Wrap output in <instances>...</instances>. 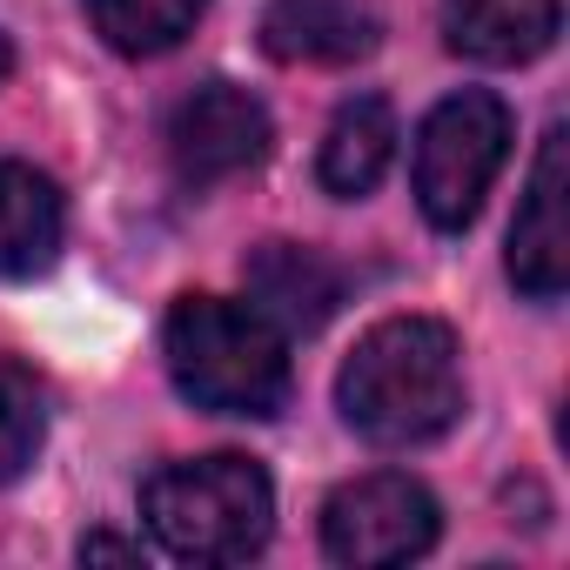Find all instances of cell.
I'll return each instance as SVG.
<instances>
[{"instance_id":"1","label":"cell","mask_w":570,"mask_h":570,"mask_svg":"<svg viewBox=\"0 0 570 570\" xmlns=\"http://www.w3.org/2000/svg\"><path fill=\"white\" fill-rule=\"evenodd\" d=\"M336 403L356 436L376 450L436 443L463 416V363L456 336L436 316H390L376 323L336 376Z\"/></svg>"},{"instance_id":"2","label":"cell","mask_w":570,"mask_h":570,"mask_svg":"<svg viewBox=\"0 0 570 570\" xmlns=\"http://www.w3.org/2000/svg\"><path fill=\"white\" fill-rule=\"evenodd\" d=\"M175 390L215 416H275L289 403V343L255 303L181 296L161 323Z\"/></svg>"},{"instance_id":"3","label":"cell","mask_w":570,"mask_h":570,"mask_svg":"<svg viewBox=\"0 0 570 570\" xmlns=\"http://www.w3.org/2000/svg\"><path fill=\"white\" fill-rule=\"evenodd\" d=\"M141 517H148V537L181 563H242L268 543L275 490L262 463L222 450V456L155 470L141 483Z\"/></svg>"},{"instance_id":"4","label":"cell","mask_w":570,"mask_h":570,"mask_svg":"<svg viewBox=\"0 0 570 570\" xmlns=\"http://www.w3.org/2000/svg\"><path fill=\"white\" fill-rule=\"evenodd\" d=\"M503 155H510V108L490 88H463V95L436 101L430 121L416 128V202H423L430 228H443V235L470 228Z\"/></svg>"},{"instance_id":"5","label":"cell","mask_w":570,"mask_h":570,"mask_svg":"<svg viewBox=\"0 0 570 570\" xmlns=\"http://www.w3.org/2000/svg\"><path fill=\"white\" fill-rule=\"evenodd\" d=\"M443 530V510L436 497L403 476V470H376V476H356L343 483L330 503H323V550L350 570H383V563H410L436 543Z\"/></svg>"},{"instance_id":"6","label":"cell","mask_w":570,"mask_h":570,"mask_svg":"<svg viewBox=\"0 0 570 570\" xmlns=\"http://www.w3.org/2000/svg\"><path fill=\"white\" fill-rule=\"evenodd\" d=\"M268 141H275L268 108L248 88H228V81L195 88L168 115V161L188 188H215L228 175H248L268 155Z\"/></svg>"},{"instance_id":"7","label":"cell","mask_w":570,"mask_h":570,"mask_svg":"<svg viewBox=\"0 0 570 570\" xmlns=\"http://www.w3.org/2000/svg\"><path fill=\"white\" fill-rule=\"evenodd\" d=\"M510 282L530 303H557L570 289V128L563 121L543 135L523 208L510 222Z\"/></svg>"},{"instance_id":"8","label":"cell","mask_w":570,"mask_h":570,"mask_svg":"<svg viewBox=\"0 0 570 570\" xmlns=\"http://www.w3.org/2000/svg\"><path fill=\"white\" fill-rule=\"evenodd\" d=\"M242 275H248V303L275 330H289V336L323 330L343 309V296H350L343 262H330L323 248H303V242H262V248H248Z\"/></svg>"},{"instance_id":"9","label":"cell","mask_w":570,"mask_h":570,"mask_svg":"<svg viewBox=\"0 0 570 570\" xmlns=\"http://www.w3.org/2000/svg\"><path fill=\"white\" fill-rule=\"evenodd\" d=\"M262 48L296 68H350L383 48V14L370 0H268Z\"/></svg>"},{"instance_id":"10","label":"cell","mask_w":570,"mask_h":570,"mask_svg":"<svg viewBox=\"0 0 570 570\" xmlns=\"http://www.w3.org/2000/svg\"><path fill=\"white\" fill-rule=\"evenodd\" d=\"M563 28V0H443V41L483 68L537 61Z\"/></svg>"},{"instance_id":"11","label":"cell","mask_w":570,"mask_h":570,"mask_svg":"<svg viewBox=\"0 0 570 570\" xmlns=\"http://www.w3.org/2000/svg\"><path fill=\"white\" fill-rule=\"evenodd\" d=\"M61 188L28 161H0V275H41L61 255Z\"/></svg>"},{"instance_id":"12","label":"cell","mask_w":570,"mask_h":570,"mask_svg":"<svg viewBox=\"0 0 570 570\" xmlns=\"http://www.w3.org/2000/svg\"><path fill=\"white\" fill-rule=\"evenodd\" d=\"M390 161H396V115H390V101L383 95L343 101L336 121H330V135H323V161H316L323 188L343 195V202H356V195H370L383 181Z\"/></svg>"},{"instance_id":"13","label":"cell","mask_w":570,"mask_h":570,"mask_svg":"<svg viewBox=\"0 0 570 570\" xmlns=\"http://www.w3.org/2000/svg\"><path fill=\"white\" fill-rule=\"evenodd\" d=\"M202 8H208V0H88L101 41H108L115 55H128V61L181 48V41L195 35Z\"/></svg>"},{"instance_id":"14","label":"cell","mask_w":570,"mask_h":570,"mask_svg":"<svg viewBox=\"0 0 570 570\" xmlns=\"http://www.w3.org/2000/svg\"><path fill=\"white\" fill-rule=\"evenodd\" d=\"M48 436V396L28 363L0 356V483H14Z\"/></svg>"},{"instance_id":"15","label":"cell","mask_w":570,"mask_h":570,"mask_svg":"<svg viewBox=\"0 0 570 570\" xmlns=\"http://www.w3.org/2000/svg\"><path fill=\"white\" fill-rule=\"evenodd\" d=\"M95 557H108V563H135L141 543H128V537H88V543H81V563H95Z\"/></svg>"},{"instance_id":"16","label":"cell","mask_w":570,"mask_h":570,"mask_svg":"<svg viewBox=\"0 0 570 570\" xmlns=\"http://www.w3.org/2000/svg\"><path fill=\"white\" fill-rule=\"evenodd\" d=\"M8 68H14V48H8V35H0V81H8Z\"/></svg>"}]
</instances>
